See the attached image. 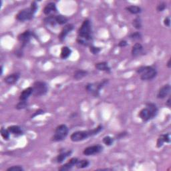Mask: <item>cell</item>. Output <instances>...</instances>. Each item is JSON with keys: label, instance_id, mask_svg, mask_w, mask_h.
<instances>
[{"label": "cell", "instance_id": "obj_40", "mask_svg": "<svg viewBox=\"0 0 171 171\" xmlns=\"http://www.w3.org/2000/svg\"><path fill=\"white\" fill-rule=\"evenodd\" d=\"M44 113V111H43L42 110H38L37 112H35V113H34V114H33V116H32V118H33V117H35V116H37L38 115H40V114H42Z\"/></svg>", "mask_w": 171, "mask_h": 171}, {"label": "cell", "instance_id": "obj_39", "mask_svg": "<svg viewBox=\"0 0 171 171\" xmlns=\"http://www.w3.org/2000/svg\"><path fill=\"white\" fill-rule=\"evenodd\" d=\"M127 45H128V43H127V42L126 40H122V41H120V42H119L118 46L121 47V48H123V47L126 46Z\"/></svg>", "mask_w": 171, "mask_h": 171}, {"label": "cell", "instance_id": "obj_27", "mask_svg": "<svg viewBox=\"0 0 171 171\" xmlns=\"http://www.w3.org/2000/svg\"><path fill=\"white\" fill-rule=\"evenodd\" d=\"M89 165H90V162H89L88 160H78L76 166L78 168H84L88 167Z\"/></svg>", "mask_w": 171, "mask_h": 171}, {"label": "cell", "instance_id": "obj_12", "mask_svg": "<svg viewBox=\"0 0 171 171\" xmlns=\"http://www.w3.org/2000/svg\"><path fill=\"white\" fill-rule=\"evenodd\" d=\"M170 90H171V88L169 84L165 85L163 87H162L160 89L159 91H158V94H157V98H159V99H162V98H165V97H167V96L169 94Z\"/></svg>", "mask_w": 171, "mask_h": 171}, {"label": "cell", "instance_id": "obj_13", "mask_svg": "<svg viewBox=\"0 0 171 171\" xmlns=\"http://www.w3.org/2000/svg\"><path fill=\"white\" fill-rule=\"evenodd\" d=\"M20 77V74L19 73H13L9 75L4 79V82L7 84L12 85V84H16L18 81L19 78Z\"/></svg>", "mask_w": 171, "mask_h": 171}, {"label": "cell", "instance_id": "obj_25", "mask_svg": "<svg viewBox=\"0 0 171 171\" xmlns=\"http://www.w3.org/2000/svg\"><path fill=\"white\" fill-rule=\"evenodd\" d=\"M146 107L150 110L153 116V118H155L158 114V108L155 104L149 102L146 104Z\"/></svg>", "mask_w": 171, "mask_h": 171}, {"label": "cell", "instance_id": "obj_7", "mask_svg": "<svg viewBox=\"0 0 171 171\" xmlns=\"http://www.w3.org/2000/svg\"><path fill=\"white\" fill-rule=\"evenodd\" d=\"M108 80H104L99 83L95 84H88L86 86V90L89 92H90L94 96H98L99 94V92L106 84L108 83Z\"/></svg>", "mask_w": 171, "mask_h": 171}, {"label": "cell", "instance_id": "obj_26", "mask_svg": "<svg viewBox=\"0 0 171 171\" xmlns=\"http://www.w3.org/2000/svg\"><path fill=\"white\" fill-rule=\"evenodd\" d=\"M56 18L57 23L59 24V25H64V24L68 22V19L67 18L66 16H64L62 15L56 16Z\"/></svg>", "mask_w": 171, "mask_h": 171}, {"label": "cell", "instance_id": "obj_36", "mask_svg": "<svg viewBox=\"0 0 171 171\" xmlns=\"http://www.w3.org/2000/svg\"><path fill=\"white\" fill-rule=\"evenodd\" d=\"M164 143H165V141H164L162 135H161L157 140V143H156V146H157L158 148H160L161 146H162Z\"/></svg>", "mask_w": 171, "mask_h": 171}, {"label": "cell", "instance_id": "obj_41", "mask_svg": "<svg viewBox=\"0 0 171 171\" xmlns=\"http://www.w3.org/2000/svg\"><path fill=\"white\" fill-rule=\"evenodd\" d=\"M166 105L168 106V107L170 106V98H168V99L167 100V102H166Z\"/></svg>", "mask_w": 171, "mask_h": 171}, {"label": "cell", "instance_id": "obj_19", "mask_svg": "<svg viewBox=\"0 0 171 171\" xmlns=\"http://www.w3.org/2000/svg\"><path fill=\"white\" fill-rule=\"evenodd\" d=\"M95 68L100 71H104L106 72H110V68L108 66L106 62H99L95 64Z\"/></svg>", "mask_w": 171, "mask_h": 171}, {"label": "cell", "instance_id": "obj_37", "mask_svg": "<svg viewBox=\"0 0 171 171\" xmlns=\"http://www.w3.org/2000/svg\"><path fill=\"white\" fill-rule=\"evenodd\" d=\"M162 137H163V139H164V141H165V143H170V133L164 134V135H162Z\"/></svg>", "mask_w": 171, "mask_h": 171}, {"label": "cell", "instance_id": "obj_34", "mask_svg": "<svg viewBox=\"0 0 171 171\" xmlns=\"http://www.w3.org/2000/svg\"><path fill=\"white\" fill-rule=\"evenodd\" d=\"M8 171H23V168L20 166H13L7 169Z\"/></svg>", "mask_w": 171, "mask_h": 171}, {"label": "cell", "instance_id": "obj_42", "mask_svg": "<svg viewBox=\"0 0 171 171\" xmlns=\"http://www.w3.org/2000/svg\"><path fill=\"white\" fill-rule=\"evenodd\" d=\"M125 135H126V132H123V133L119 134L118 137H120V138H122V137H124Z\"/></svg>", "mask_w": 171, "mask_h": 171}, {"label": "cell", "instance_id": "obj_10", "mask_svg": "<svg viewBox=\"0 0 171 171\" xmlns=\"http://www.w3.org/2000/svg\"><path fill=\"white\" fill-rule=\"evenodd\" d=\"M56 12H57L56 6L54 2H50V3L47 4L44 9V14L48 16H54L53 14L56 13Z\"/></svg>", "mask_w": 171, "mask_h": 171}, {"label": "cell", "instance_id": "obj_9", "mask_svg": "<svg viewBox=\"0 0 171 171\" xmlns=\"http://www.w3.org/2000/svg\"><path fill=\"white\" fill-rule=\"evenodd\" d=\"M138 116L143 120V121H148V120L153 118V116L150 110L147 107L143 108L140 111Z\"/></svg>", "mask_w": 171, "mask_h": 171}, {"label": "cell", "instance_id": "obj_1", "mask_svg": "<svg viewBox=\"0 0 171 171\" xmlns=\"http://www.w3.org/2000/svg\"><path fill=\"white\" fill-rule=\"evenodd\" d=\"M77 42L80 44L85 45V46H88L92 44V35L91 24L89 20H84L80 28L79 29Z\"/></svg>", "mask_w": 171, "mask_h": 171}, {"label": "cell", "instance_id": "obj_18", "mask_svg": "<svg viewBox=\"0 0 171 171\" xmlns=\"http://www.w3.org/2000/svg\"><path fill=\"white\" fill-rule=\"evenodd\" d=\"M8 129L11 134L15 136H20L23 134L22 130L19 126H10L8 128Z\"/></svg>", "mask_w": 171, "mask_h": 171}, {"label": "cell", "instance_id": "obj_23", "mask_svg": "<svg viewBox=\"0 0 171 171\" xmlns=\"http://www.w3.org/2000/svg\"><path fill=\"white\" fill-rule=\"evenodd\" d=\"M44 22L45 23H47L48 25H50L52 26H55L56 24H57L56 21V16H48L47 18H45L44 19Z\"/></svg>", "mask_w": 171, "mask_h": 171}, {"label": "cell", "instance_id": "obj_17", "mask_svg": "<svg viewBox=\"0 0 171 171\" xmlns=\"http://www.w3.org/2000/svg\"><path fill=\"white\" fill-rule=\"evenodd\" d=\"M143 50V47L140 43H136L133 45L132 49V56L136 57L141 54Z\"/></svg>", "mask_w": 171, "mask_h": 171}, {"label": "cell", "instance_id": "obj_43", "mask_svg": "<svg viewBox=\"0 0 171 171\" xmlns=\"http://www.w3.org/2000/svg\"><path fill=\"white\" fill-rule=\"evenodd\" d=\"M167 66H168V68H170L171 66H170V60H168V63H167Z\"/></svg>", "mask_w": 171, "mask_h": 171}, {"label": "cell", "instance_id": "obj_38", "mask_svg": "<svg viewBox=\"0 0 171 171\" xmlns=\"http://www.w3.org/2000/svg\"><path fill=\"white\" fill-rule=\"evenodd\" d=\"M164 23H165V25L166 26H167V27H170V18H166L165 19V20H164Z\"/></svg>", "mask_w": 171, "mask_h": 171}, {"label": "cell", "instance_id": "obj_24", "mask_svg": "<svg viewBox=\"0 0 171 171\" xmlns=\"http://www.w3.org/2000/svg\"><path fill=\"white\" fill-rule=\"evenodd\" d=\"M72 153V151H67V152H64V153H60V155L57 156V162L58 163H61L63 162V161L66 159V158L68 157V156H70Z\"/></svg>", "mask_w": 171, "mask_h": 171}, {"label": "cell", "instance_id": "obj_14", "mask_svg": "<svg viewBox=\"0 0 171 171\" xmlns=\"http://www.w3.org/2000/svg\"><path fill=\"white\" fill-rule=\"evenodd\" d=\"M78 162V159L77 158H72V159L70 160L68 162H67V163L65 164V165H62V167L59 168V170L66 171V170L71 169V168L73 167L74 166H75L76 165Z\"/></svg>", "mask_w": 171, "mask_h": 171}, {"label": "cell", "instance_id": "obj_29", "mask_svg": "<svg viewBox=\"0 0 171 171\" xmlns=\"http://www.w3.org/2000/svg\"><path fill=\"white\" fill-rule=\"evenodd\" d=\"M1 135L4 138V140H8L10 136V132L8 131V129H6L2 127L1 128Z\"/></svg>", "mask_w": 171, "mask_h": 171}, {"label": "cell", "instance_id": "obj_35", "mask_svg": "<svg viewBox=\"0 0 171 171\" xmlns=\"http://www.w3.org/2000/svg\"><path fill=\"white\" fill-rule=\"evenodd\" d=\"M101 49L100 48L94 47V46H90V51L91 53H92L93 54H98V53L100 52Z\"/></svg>", "mask_w": 171, "mask_h": 171}, {"label": "cell", "instance_id": "obj_8", "mask_svg": "<svg viewBox=\"0 0 171 171\" xmlns=\"http://www.w3.org/2000/svg\"><path fill=\"white\" fill-rule=\"evenodd\" d=\"M103 147L100 144H97V145L88 146V147L86 148L83 151V153L84 155L86 156H91L94 155L96 154L100 153L102 152Z\"/></svg>", "mask_w": 171, "mask_h": 171}, {"label": "cell", "instance_id": "obj_6", "mask_svg": "<svg viewBox=\"0 0 171 171\" xmlns=\"http://www.w3.org/2000/svg\"><path fill=\"white\" fill-rule=\"evenodd\" d=\"M35 12L31 8H26L21 10L19 13L17 14L16 18L17 20L20 21H24L32 20L33 17V15Z\"/></svg>", "mask_w": 171, "mask_h": 171}, {"label": "cell", "instance_id": "obj_31", "mask_svg": "<svg viewBox=\"0 0 171 171\" xmlns=\"http://www.w3.org/2000/svg\"><path fill=\"white\" fill-rule=\"evenodd\" d=\"M27 106H28L27 101H20V102L16 105V109L18 110H21L27 107Z\"/></svg>", "mask_w": 171, "mask_h": 171}, {"label": "cell", "instance_id": "obj_28", "mask_svg": "<svg viewBox=\"0 0 171 171\" xmlns=\"http://www.w3.org/2000/svg\"><path fill=\"white\" fill-rule=\"evenodd\" d=\"M132 25L137 30H139V29L142 28V20L139 16L136 17L133 20V21H132Z\"/></svg>", "mask_w": 171, "mask_h": 171}, {"label": "cell", "instance_id": "obj_30", "mask_svg": "<svg viewBox=\"0 0 171 171\" xmlns=\"http://www.w3.org/2000/svg\"><path fill=\"white\" fill-rule=\"evenodd\" d=\"M103 143L106 146H111L113 143H114V138H112V137H110L109 136H105L104 138H103Z\"/></svg>", "mask_w": 171, "mask_h": 171}, {"label": "cell", "instance_id": "obj_3", "mask_svg": "<svg viewBox=\"0 0 171 171\" xmlns=\"http://www.w3.org/2000/svg\"><path fill=\"white\" fill-rule=\"evenodd\" d=\"M136 72L140 75V78L143 80H153L157 74L156 70L152 66H141Z\"/></svg>", "mask_w": 171, "mask_h": 171}, {"label": "cell", "instance_id": "obj_33", "mask_svg": "<svg viewBox=\"0 0 171 171\" xmlns=\"http://www.w3.org/2000/svg\"><path fill=\"white\" fill-rule=\"evenodd\" d=\"M167 8V4H166L165 2H161L157 6V8H156V10L158 11H162L165 10V9Z\"/></svg>", "mask_w": 171, "mask_h": 171}, {"label": "cell", "instance_id": "obj_21", "mask_svg": "<svg viewBox=\"0 0 171 171\" xmlns=\"http://www.w3.org/2000/svg\"><path fill=\"white\" fill-rule=\"evenodd\" d=\"M71 53H72V50L70 49L68 47L64 46L62 48L60 57H61V58L62 59H67L70 56Z\"/></svg>", "mask_w": 171, "mask_h": 171}, {"label": "cell", "instance_id": "obj_32", "mask_svg": "<svg viewBox=\"0 0 171 171\" xmlns=\"http://www.w3.org/2000/svg\"><path fill=\"white\" fill-rule=\"evenodd\" d=\"M141 37H142L141 33L138 32H134L133 33H132V34H131V35H130V38H131L132 40H134L140 39Z\"/></svg>", "mask_w": 171, "mask_h": 171}, {"label": "cell", "instance_id": "obj_22", "mask_svg": "<svg viewBox=\"0 0 171 171\" xmlns=\"http://www.w3.org/2000/svg\"><path fill=\"white\" fill-rule=\"evenodd\" d=\"M126 10L128 11L132 14H138L140 13L142 11V9L140 8L139 6H131L128 7H126Z\"/></svg>", "mask_w": 171, "mask_h": 171}, {"label": "cell", "instance_id": "obj_15", "mask_svg": "<svg viewBox=\"0 0 171 171\" xmlns=\"http://www.w3.org/2000/svg\"><path fill=\"white\" fill-rule=\"evenodd\" d=\"M73 29L74 26L72 25V24H68V25L65 26L59 35V39L61 41H63L65 39V38H66V36L68 35Z\"/></svg>", "mask_w": 171, "mask_h": 171}, {"label": "cell", "instance_id": "obj_4", "mask_svg": "<svg viewBox=\"0 0 171 171\" xmlns=\"http://www.w3.org/2000/svg\"><path fill=\"white\" fill-rule=\"evenodd\" d=\"M68 128L67 127L66 125L61 124L59 125L56 128V131H55L54 135L52 137V141L54 142H60L62 141L66 138V136L68 134Z\"/></svg>", "mask_w": 171, "mask_h": 171}, {"label": "cell", "instance_id": "obj_2", "mask_svg": "<svg viewBox=\"0 0 171 171\" xmlns=\"http://www.w3.org/2000/svg\"><path fill=\"white\" fill-rule=\"evenodd\" d=\"M102 126H98L96 128L91 130V131H77L74 132L73 134L70 136V139L73 142H80L88 138V137L96 135L98 134V133L102 131Z\"/></svg>", "mask_w": 171, "mask_h": 171}, {"label": "cell", "instance_id": "obj_16", "mask_svg": "<svg viewBox=\"0 0 171 171\" xmlns=\"http://www.w3.org/2000/svg\"><path fill=\"white\" fill-rule=\"evenodd\" d=\"M33 94V88L29 87L22 91L20 96V101H27L30 96Z\"/></svg>", "mask_w": 171, "mask_h": 171}, {"label": "cell", "instance_id": "obj_5", "mask_svg": "<svg viewBox=\"0 0 171 171\" xmlns=\"http://www.w3.org/2000/svg\"><path fill=\"white\" fill-rule=\"evenodd\" d=\"M33 95L34 96H41L45 95L48 92V86L44 82L37 81L33 85Z\"/></svg>", "mask_w": 171, "mask_h": 171}, {"label": "cell", "instance_id": "obj_11", "mask_svg": "<svg viewBox=\"0 0 171 171\" xmlns=\"http://www.w3.org/2000/svg\"><path fill=\"white\" fill-rule=\"evenodd\" d=\"M31 36H32V32L28 30L19 35L18 40L23 44V45H26L30 42Z\"/></svg>", "mask_w": 171, "mask_h": 171}, {"label": "cell", "instance_id": "obj_20", "mask_svg": "<svg viewBox=\"0 0 171 171\" xmlns=\"http://www.w3.org/2000/svg\"><path fill=\"white\" fill-rule=\"evenodd\" d=\"M87 74H88L87 71L83 70H78L74 72V78H75L76 80H79L87 76Z\"/></svg>", "mask_w": 171, "mask_h": 171}]
</instances>
